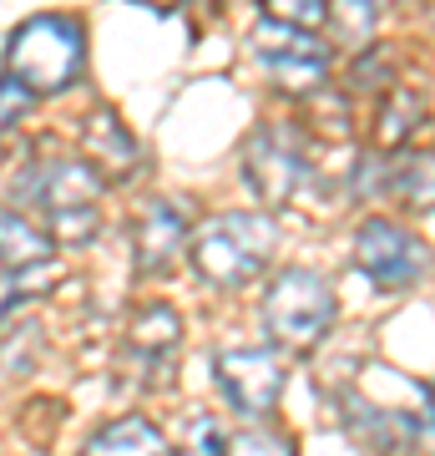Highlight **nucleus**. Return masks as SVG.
Returning <instances> with one entry per match:
<instances>
[{
    "label": "nucleus",
    "mask_w": 435,
    "mask_h": 456,
    "mask_svg": "<svg viewBox=\"0 0 435 456\" xmlns=\"http://www.w3.org/2000/svg\"><path fill=\"white\" fill-rule=\"evenodd\" d=\"M101 173L86 158H36L16 178V208H46L56 239L92 244L101 228Z\"/></svg>",
    "instance_id": "f257e3e1"
},
{
    "label": "nucleus",
    "mask_w": 435,
    "mask_h": 456,
    "mask_svg": "<svg viewBox=\"0 0 435 456\" xmlns=\"http://www.w3.org/2000/svg\"><path fill=\"white\" fill-rule=\"evenodd\" d=\"M274 248H278L274 218L269 213H243V208L213 213L208 224L188 239L197 279L213 284V289H243V284H254L269 269Z\"/></svg>",
    "instance_id": "f03ea898"
},
{
    "label": "nucleus",
    "mask_w": 435,
    "mask_h": 456,
    "mask_svg": "<svg viewBox=\"0 0 435 456\" xmlns=\"http://www.w3.org/2000/svg\"><path fill=\"white\" fill-rule=\"evenodd\" d=\"M86 31L77 16H31L20 20L5 46V77H16L31 97H56L81 82Z\"/></svg>",
    "instance_id": "7ed1b4c3"
},
{
    "label": "nucleus",
    "mask_w": 435,
    "mask_h": 456,
    "mask_svg": "<svg viewBox=\"0 0 435 456\" xmlns=\"http://www.w3.org/2000/svg\"><path fill=\"white\" fill-rule=\"evenodd\" d=\"M339 299L334 284L319 269H278L269 279V289L258 299V320L269 330V340L289 355H304L334 330Z\"/></svg>",
    "instance_id": "20e7f679"
},
{
    "label": "nucleus",
    "mask_w": 435,
    "mask_h": 456,
    "mask_svg": "<svg viewBox=\"0 0 435 456\" xmlns=\"http://www.w3.org/2000/svg\"><path fill=\"white\" fill-rule=\"evenodd\" d=\"M243 178L269 208H294L314 188L309 137L294 122H269L243 142Z\"/></svg>",
    "instance_id": "39448f33"
},
{
    "label": "nucleus",
    "mask_w": 435,
    "mask_h": 456,
    "mask_svg": "<svg viewBox=\"0 0 435 456\" xmlns=\"http://www.w3.org/2000/svg\"><path fill=\"white\" fill-rule=\"evenodd\" d=\"M248 46H254V61L263 66V77L289 97H314L329 82V46L314 31L263 20V26H254Z\"/></svg>",
    "instance_id": "423d86ee"
},
{
    "label": "nucleus",
    "mask_w": 435,
    "mask_h": 456,
    "mask_svg": "<svg viewBox=\"0 0 435 456\" xmlns=\"http://www.w3.org/2000/svg\"><path fill=\"white\" fill-rule=\"evenodd\" d=\"M431 264H435V254L420 233L390 224V218L359 224L355 269L370 279V284H380V289H410V284H420V279L431 274Z\"/></svg>",
    "instance_id": "0eeeda50"
},
{
    "label": "nucleus",
    "mask_w": 435,
    "mask_h": 456,
    "mask_svg": "<svg viewBox=\"0 0 435 456\" xmlns=\"http://www.w3.org/2000/svg\"><path fill=\"white\" fill-rule=\"evenodd\" d=\"M213 380L238 416H269L284 395V365L269 350H223L213 360Z\"/></svg>",
    "instance_id": "6e6552de"
},
{
    "label": "nucleus",
    "mask_w": 435,
    "mask_h": 456,
    "mask_svg": "<svg viewBox=\"0 0 435 456\" xmlns=\"http://www.w3.org/2000/svg\"><path fill=\"white\" fill-rule=\"evenodd\" d=\"M188 208L173 203V198H152L132 228V254H137V269L142 274H167L178 254L188 248Z\"/></svg>",
    "instance_id": "1a4fd4ad"
},
{
    "label": "nucleus",
    "mask_w": 435,
    "mask_h": 456,
    "mask_svg": "<svg viewBox=\"0 0 435 456\" xmlns=\"http://www.w3.org/2000/svg\"><path fill=\"white\" fill-rule=\"evenodd\" d=\"M81 147H86V163L97 167L101 178L122 183V178H137L142 173V147H137V137L127 132V122L112 107H97V112L86 117Z\"/></svg>",
    "instance_id": "9d476101"
},
{
    "label": "nucleus",
    "mask_w": 435,
    "mask_h": 456,
    "mask_svg": "<svg viewBox=\"0 0 435 456\" xmlns=\"http://www.w3.org/2000/svg\"><path fill=\"white\" fill-rule=\"evenodd\" d=\"M380 198H395V203L410 208V213H435V152H431V147L385 152Z\"/></svg>",
    "instance_id": "9b49d317"
},
{
    "label": "nucleus",
    "mask_w": 435,
    "mask_h": 456,
    "mask_svg": "<svg viewBox=\"0 0 435 456\" xmlns=\"http://www.w3.org/2000/svg\"><path fill=\"white\" fill-rule=\"evenodd\" d=\"M178 345H182V320L178 314L167 310V305H137L132 330H127V350H132V360L147 365V380L178 355Z\"/></svg>",
    "instance_id": "f8f14e48"
},
{
    "label": "nucleus",
    "mask_w": 435,
    "mask_h": 456,
    "mask_svg": "<svg viewBox=\"0 0 435 456\" xmlns=\"http://www.w3.org/2000/svg\"><path fill=\"white\" fill-rule=\"evenodd\" d=\"M56 239L26 218V208L0 203V269H26V264H46Z\"/></svg>",
    "instance_id": "ddd939ff"
},
{
    "label": "nucleus",
    "mask_w": 435,
    "mask_h": 456,
    "mask_svg": "<svg viewBox=\"0 0 435 456\" xmlns=\"http://www.w3.org/2000/svg\"><path fill=\"white\" fill-rule=\"evenodd\" d=\"M86 456H167V441L147 416H122L86 441Z\"/></svg>",
    "instance_id": "4468645a"
},
{
    "label": "nucleus",
    "mask_w": 435,
    "mask_h": 456,
    "mask_svg": "<svg viewBox=\"0 0 435 456\" xmlns=\"http://www.w3.org/2000/svg\"><path fill=\"white\" fill-rule=\"evenodd\" d=\"M420 122H425V92H415V86H395V92L385 97V107H380L375 137H380V147H400Z\"/></svg>",
    "instance_id": "2eb2a0df"
},
{
    "label": "nucleus",
    "mask_w": 435,
    "mask_h": 456,
    "mask_svg": "<svg viewBox=\"0 0 435 456\" xmlns=\"http://www.w3.org/2000/svg\"><path fill=\"white\" fill-rule=\"evenodd\" d=\"M375 16H380V0H329L324 5V26H329V36H334L339 46H370L375 36Z\"/></svg>",
    "instance_id": "dca6fc26"
},
{
    "label": "nucleus",
    "mask_w": 435,
    "mask_h": 456,
    "mask_svg": "<svg viewBox=\"0 0 435 456\" xmlns=\"http://www.w3.org/2000/svg\"><path fill=\"white\" fill-rule=\"evenodd\" d=\"M51 284H56L51 259L46 264H26V269H0V325H5L16 310H26L31 299H41Z\"/></svg>",
    "instance_id": "f3484780"
},
{
    "label": "nucleus",
    "mask_w": 435,
    "mask_h": 456,
    "mask_svg": "<svg viewBox=\"0 0 435 456\" xmlns=\"http://www.w3.org/2000/svg\"><path fill=\"white\" fill-rule=\"evenodd\" d=\"M228 452V426L208 411H197L182 421V436H178V456H223Z\"/></svg>",
    "instance_id": "a211bd4d"
},
{
    "label": "nucleus",
    "mask_w": 435,
    "mask_h": 456,
    "mask_svg": "<svg viewBox=\"0 0 435 456\" xmlns=\"http://www.w3.org/2000/svg\"><path fill=\"white\" fill-rule=\"evenodd\" d=\"M223 456H299L284 431H269V426H248V431H228V452Z\"/></svg>",
    "instance_id": "6ab92c4d"
},
{
    "label": "nucleus",
    "mask_w": 435,
    "mask_h": 456,
    "mask_svg": "<svg viewBox=\"0 0 435 456\" xmlns=\"http://www.w3.org/2000/svg\"><path fill=\"white\" fill-rule=\"evenodd\" d=\"M324 5H329V0H263L269 20H278V26H299V31L324 26Z\"/></svg>",
    "instance_id": "aec40b11"
},
{
    "label": "nucleus",
    "mask_w": 435,
    "mask_h": 456,
    "mask_svg": "<svg viewBox=\"0 0 435 456\" xmlns=\"http://www.w3.org/2000/svg\"><path fill=\"white\" fill-rule=\"evenodd\" d=\"M26 112H31V92L16 77H0V137L16 127V122H26Z\"/></svg>",
    "instance_id": "412c9836"
},
{
    "label": "nucleus",
    "mask_w": 435,
    "mask_h": 456,
    "mask_svg": "<svg viewBox=\"0 0 435 456\" xmlns=\"http://www.w3.org/2000/svg\"><path fill=\"white\" fill-rule=\"evenodd\" d=\"M380 82H395V71H390V66H385V56L375 51V56H365V61H359L355 86H380Z\"/></svg>",
    "instance_id": "4be33fe9"
},
{
    "label": "nucleus",
    "mask_w": 435,
    "mask_h": 456,
    "mask_svg": "<svg viewBox=\"0 0 435 456\" xmlns=\"http://www.w3.org/2000/svg\"><path fill=\"white\" fill-rule=\"evenodd\" d=\"M142 5H152V11H162V16H173V11H182L188 0H142Z\"/></svg>",
    "instance_id": "5701e85b"
},
{
    "label": "nucleus",
    "mask_w": 435,
    "mask_h": 456,
    "mask_svg": "<svg viewBox=\"0 0 435 456\" xmlns=\"http://www.w3.org/2000/svg\"><path fill=\"white\" fill-rule=\"evenodd\" d=\"M380 5H385V0H380Z\"/></svg>",
    "instance_id": "b1692460"
}]
</instances>
